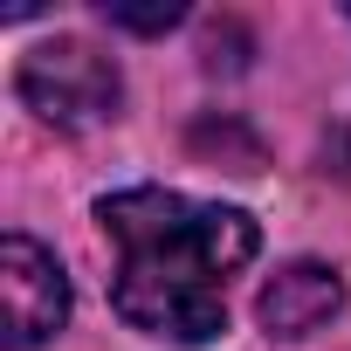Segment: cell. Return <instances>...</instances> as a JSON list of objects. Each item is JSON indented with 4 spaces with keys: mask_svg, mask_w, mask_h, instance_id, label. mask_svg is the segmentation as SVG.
<instances>
[{
    "mask_svg": "<svg viewBox=\"0 0 351 351\" xmlns=\"http://www.w3.org/2000/svg\"><path fill=\"white\" fill-rule=\"evenodd\" d=\"M117 28H138V35H165L172 21H180L186 8H172V0H165V8H124V0H110V8H104Z\"/></svg>",
    "mask_w": 351,
    "mask_h": 351,
    "instance_id": "obj_5",
    "label": "cell"
},
{
    "mask_svg": "<svg viewBox=\"0 0 351 351\" xmlns=\"http://www.w3.org/2000/svg\"><path fill=\"white\" fill-rule=\"evenodd\" d=\"M104 234L117 241V317L172 337L207 344L228 330V276L255 262V221L234 207H207L165 186H131L97 207Z\"/></svg>",
    "mask_w": 351,
    "mask_h": 351,
    "instance_id": "obj_1",
    "label": "cell"
},
{
    "mask_svg": "<svg viewBox=\"0 0 351 351\" xmlns=\"http://www.w3.org/2000/svg\"><path fill=\"white\" fill-rule=\"evenodd\" d=\"M0 296H8V351H35L49 330H62L69 317V282H62V262L28 241V234H8L0 241Z\"/></svg>",
    "mask_w": 351,
    "mask_h": 351,
    "instance_id": "obj_3",
    "label": "cell"
},
{
    "mask_svg": "<svg viewBox=\"0 0 351 351\" xmlns=\"http://www.w3.org/2000/svg\"><path fill=\"white\" fill-rule=\"evenodd\" d=\"M14 83H21L28 110L49 117V124H62V131H90V124L117 117V97H124L117 62H110L97 42H76V35L42 42V49L21 62Z\"/></svg>",
    "mask_w": 351,
    "mask_h": 351,
    "instance_id": "obj_2",
    "label": "cell"
},
{
    "mask_svg": "<svg viewBox=\"0 0 351 351\" xmlns=\"http://www.w3.org/2000/svg\"><path fill=\"white\" fill-rule=\"evenodd\" d=\"M337 303H344L337 269H324V262H289V269H276V276L262 282L255 317H262L269 337H310V330H324V324L337 317Z\"/></svg>",
    "mask_w": 351,
    "mask_h": 351,
    "instance_id": "obj_4",
    "label": "cell"
}]
</instances>
